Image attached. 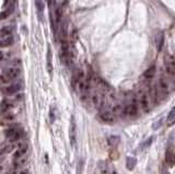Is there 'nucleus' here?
I'll use <instances>...</instances> for the list:
<instances>
[{
    "instance_id": "obj_1",
    "label": "nucleus",
    "mask_w": 175,
    "mask_h": 174,
    "mask_svg": "<svg viewBox=\"0 0 175 174\" xmlns=\"http://www.w3.org/2000/svg\"><path fill=\"white\" fill-rule=\"evenodd\" d=\"M151 90V89H150ZM137 103L138 106H139V109H141L144 113H148L151 109V94L149 91H147L146 89H140L138 91L137 94Z\"/></svg>"
},
{
    "instance_id": "obj_2",
    "label": "nucleus",
    "mask_w": 175,
    "mask_h": 174,
    "mask_svg": "<svg viewBox=\"0 0 175 174\" xmlns=\"http://www.w3.org/2000/svg\"><path fill=\"white\" fill-rule=\"evenodd\" d=\"M138 112H139V106L137 103V98H131L125 105H124L123 116H127L130 118L137 117Z\"/></svg>"
},
{
    "instance_id": "obj_3",
    "label": "nucleus",
    "mask_w": 175,
    "mask_h": 174,
    "mask_svg": "<svg viewBox=\"0 0 175 174\" xmlns=\"http://www.w3.org/2000/svg\"><path fill=\"white\" fill-rule=\"evenodd\" d=\"M97 167H99L100 170V174H118L116 169H115L114 164L110 160L100 161Z\"/></svg>"
},
{
    "instance_id": "obj_4",
    "label": "nucleus",
    "mask_w": 175,
    "mask_h": 174,
    "mask_svg": "<svg viewBox=\"0 0 175 174\" xmlns=\"http://www.w3.org/2000/svg\"><path fill=\"white\" fill-rule=\"evenodd\" d=\"M165 164L168 167H173L175 165V147L170 146L165 151Z\"/></svg>"
},
{
    "instance_id": "obj_5",
    "label": "nucleus",
    "mask_w": 175,
    "mask_h": 174,
    "mask_svg": "<svg viewBox=\"0 0 175 174\" xmlns=\"http://www.w3.org/2000/svg\"><path fill=\"white\" fill-rule=\"evenodd\" d=\"M20 75V69L17 67H9L3 71V76H5V79L8 81H11L17 79Z\"/></svg>"
},
{
    "instance_id": "obj_6",
    "label": "nucleus",
    "mask_w": 175,
    "mask_h": 174,
    "mask_svg": "<svg viewBox=\"0 0 175 174\" xmlns=\"http://www.w3.org/2000/svg\"><path fill=\"white\" fill-rule=\"evenodd\" d=\"M27 149H29V146H27V145L20 146V147L18 148V150L14 152V156H13L14 160H18V159L24 157L25 154H26V152H27Z\"/></svg>"
},
{
    "instance_id": "obj_7",
    "label": "nucleus",
    "mask_w": 175,
    "mask_h": 174,
    "mask_svg": "<svg viewBox=\"0 0 175 174\" xmlns=\"http://www.w3.org/2000/svg\"><path fill=\"white\" fill-rule=\"evenodd\" d=\"M22 89V85H21V82H16L13 83V85H10L9 87H7L5 89V92L7 94H13V93H17V92H19L20 90Z\"/></svg>"
},
{
    "instance_id": "obj_8",
    "label": "nucleus",
    "mask_w": 175,
    "mask_h": 174,
    "mask_svg": "<svg viewBox=\"0 0 175 174\" xmlns=\"http://www.w3.org/2000/svg\"><path fill=\"white\" fill-rule=\"evenodd\" d=\"M155 45H157L158 51H161L162 48H163V45H164L163 32H158V34L155 35Z\"/></svg>"
},
{
    "instance_id": "obj_9",
    "label": "nucleus",
    "mask_w": 175,
    "mask_h": 174,
    "mask_svg": "<svg viewBox=\"0 0 175 174\" xmlns=\"http://www.w3.org/2000/svg\"><path fill=\"white\" fill-rule=\"evenodd\" d=\"M155 71H157L155 66H151V67H149L148 69L144 72V79H146V80H151V79L154 77Z\"/></svg>"
},
{
    "instance_id": "obj_10",
    "label": "nucleus",
    "mask_w": 175,
    "mask_h": 174,
    "mask_svg": "<svg viewBox=\"0 0 175 174\" xmlns=\"http://www.w3.org/2000/svg\"><path fill=\"white\" fill-rule=\"evenodd\" d=\"M70 143H71L72 147H74L76 145V123H74L73 118H72L71 126H70Z\"/></svg>"
},
{
    "instance_id": "obj_11",
    "label": "nucleus",
    "mask_w": 175,
    "mask_h": 174,
    "mask_svg": "<svg viewBox=\"0 0 175 174\" xmlns=\"http://www.w3.org/2000/svg\"><path fill=\"white\" fill-rule=\"evenodd\" d=\"M14 40H13V36L10 35L7 36V37H2L0 40V47H8V46H11L13 44Z\"/></svg>"
},
{
    "instance_id": "obj_12",
    "label": "nucleus",
    "mask_w": 175,
    "mask_h": 174,
    "mask_svg": "<svg viewBox=\"0 0 175 174\" xmlns=\"http://www.w3.org/2000/svg\"><path fill=\"white\" fill-rule=\"evenodd\" d=\"M175 124V106L168 113V117H166V125L168 126H173Z\"/></svg>"
},
{
    "instance_id": "obj_13",
    "label": "nucleus",
    "mask_w": 175,
    "mask_h": 174,
    "mask_svg": "<svg viewBox=\"0 0 175 174\" xmlns=\"http://www.w3.org/2000/svg\"><path fill=\"white\" fill-rule=\"evenodd\" d=\"M127 163H126V167L129 171H133L135 169L136 164H137V159L134 158V157H127Z\"/></svg>"
},
{
    "instance_id": "obj_14",
    "label": "nucleus",
    "mask_w": 175,
    "mask_h": 174,
    "mask_svg": "<svg viewBox=\"0 0 175 174\" xmlns=\"http://www.w3.org/2000/svg\"><path fill=\"white\" fill-rule=\"evenodd\" d=\"M107 141H108V145L111 146V148H117V146L121 143V138L118 136H111L108 137Z\"/></svg>"
},
{
    "instance_id": "obj_15",
    "label": "nucleus",
    "mask_w": 175,
    "mask_h": 174,
    "mask_svg": "<svg viewBox=\"0 0 175 174\" xmlns=\"http://www.w3.org/2000/svg\"><path fill=\"white\" fill-rule=\"evenodd\" d=\"M35 6H36V9H37L38 16L42 19V14H43V12H44V8H45L44 0H35Z\"/></svg>"
},
{
    "instance_id": "obj_16",
    "label": "nucleus",
    "mask_w": 175,
    "mask_h": 174,
    "mask_svg": "<svg viewBox=\"0 0 175 174\" xmlns=\"http://www.w3.org/2000/svg\"><path fill=\"white\" fill-rule=\"evenodd\" d=\"M26 161H27V157L26 156H24V157H22V158L18 159V160H14L13 167H14V169H19V167H23V165L26 163Z\"/></svg>"
},
{
    "instance_id": "obj_17",
    "label": "nucleus",
    "mask_w": 175,
    "mask_h": 174,
    "mask_svg": "<svg viewBox=\"0 0 175 174\" xmlns=\"http://www.w3.org/2000/svg\"><path fill=\"white\" fill-rule=\"evenodd\" d=\"M12 33V29L10 27H5L0 30V37H7V36H10Z\"/></svg>"
},
{
    "instance_id": "obj_18",
    "label": "nucleus",
    "mask_w": 175,
    "mask_h": 174,
    "mask_svg": "<svg viewBox=\"0 0 175 174\" xmlns=\"http://www.w3.org/2000/svg\"><path fill=\"white\" fill-rule=\"evenodd\" d=\"M47 68H48V71L50 74H52L53 71V66H52V51H50V48L48 47V51H47Z\"/></svg>"
},
{
    "instance_id": "obj_19",
    "label": "nucleus",
    "mask_w": 175,
    "mask_h": 174,
    "mask_svg": "<svg viewBox=\"0 0 175 174\" xmlns=\"http://www.w3.org/2000/svg\"><path fill=\"white\" fill-rule=\"evenodd\" d=\"M160 174H170L168 172V167L166 164L161 165V170H160Z\"/></svg>"
},
{
    "instance_id": "obj_20",
    "label": "nucleus",
    "mask_w": 175,
    "mask_h": 174,
    "mask_svg": "<svg viewBox=\"0 0 175 174\" xmlns=\"http://www.w3.org/2000/svg\"><path fill=\"white\" fill-rule=\"evenodd\" d=\"M17 170H18V169H14V167H13V169L10 170V171L7 172L6 174H17Z\"/></svg>"
},
{
    "instance_id": "obj_21",
    "label": "nucleus",
    "mask_w": 175,
    "mask_h": 174,
    "mask_svg": "<svg viewBox=\"0 0 175 174\" xmlns=\"http://www.w3.org/2000/svg\"><path fill=\"white\" fill-rule=\"evenodd\" d=\"M19 174H29V172H27V170H22Z\"/></svg>"
},
{
    "instance_id": "obj_22",
    "label": "nucleus",
    "mask_w": 175,
    "mask_h": 174,
    "mask_svg": "<svg viewBox=\"0 0 175 174\" xmlns=\"http://www.w3.org/2000/svg\"><path fill=\"white\" fill-rule=\"evenodd\" d=\"M46 1H47L48 5H50V6H52V3H53V2H55V0H46Z\"/></svg>"
},
{
    "instance_id": "obj_23",
    "label": "nucleus",
    "mask_w": 175,
    "mask_h": 174,
    "mask_svg": "<svg viewBox=\"0 0 175 174\" xmlns=\"http://www.w3.org/2000/svg\"><path fill=\"white\" fill-rule=\"evenodd\" d=\"M2 59H3V54H2V53H0V61L2 60Z\"/></svg>"
}]
</instances>
